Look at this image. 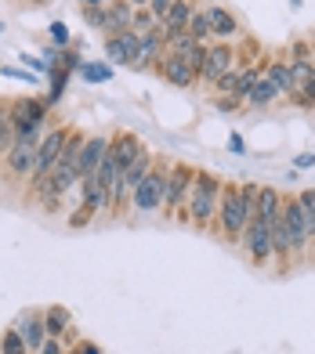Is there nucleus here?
Here are the masks:
<instances>
[{
    "label": "nucleus",
    "mask_w": 315,
    "mask_h": 354,
    "mask_svg": "<svg viewBox=\"0 0 315 354\" xmlns=\"http://www.w3.org/2000/svg\"><path fill=\"white\" fill-rule=\"evenodd\" d=\"M261 73L272 80L276 91L282 94V98H290V94L297 91V87H294V76H290V62H279V58H272V62H269V66H264Z\"/></svg>",
    "instance_id": "nucleus-22"
},
{
    "label": "nucleus",
    "mask_w": 315,
    "mask_h": 354,
    "mask_svg": "<svg viewBox=\"0 0 315 354\" xmlns=\"http://www.w3.org/2000/svg\"><path fill=\"white\" fill-rule=\"evenodd\" d=\"M156 69H160V76L174 87H196L199 84V73L188 66V62H181L178 55H163L160 62H156Z\"/></svg>",
    "instance_id": "nucleus-13"
},
{
    "label": "nucleus",
    "mask_w": 315,
    "mask_h": 354,
    "mask_svg": "<svg viewBox=\"0 0 315 354\" xmlns=\"http://www.w3.org/2000/svg\"><path fill=\"white\" fill-rule=\"evenodd\" d=\"M170 4H174V0H149V11L156 15V19H163V15H167V8Z\"/></svg>",
    "instance_id": "nucleus-32"
},
{
    "label": "nucleus",
    "mask_w": 315,
    "mask_h": 354,
    "mask_svg": "<svg viewBox=\"0 0 315 354\" xmlns=\"http://www.w3.org/2000/svg\"><path fill=\"white\" fill-rule=\"evenodd\" d=\"M69 329V311L58 308V304H51V308L44 311V333L55 336V340H62V333Z\"/></svg>",
    "instance_id": "nucleus-23"
},
{
    "label": "nucleus",
    "mask_w": 315,
    "mask_h": 354,
    "mask_svg": "<svg viewBox=\"0 0 315 354\" xmlns=\"http://www.w3.org/2000/svg\"><path fill=\"white\" fill-rule=\"evenodd\" d=\"M15 333L22 336V344L29 351H40V344L47 340V333H44V315H26L15 322Z\"/></svg>",
    "instance_id": "nucleus-18"
},
{
    "label": "nucleus",
    "mask_w": 315,
    "mask_h": 354,
    "mask_svg": "<svg viewBox=\"0 0 315 354\" xmlns=\"http://www.w3.org/2000/svg\"><path fill=\"white\" fill-rule=\"evenodd\" d=\"M73 354H102V347H98V344H91V340H80Z\"/></svg>",
    "instance_id": "nucleus-34"
},
{
    "label": "nucleus",
    "mask_w": 315,
    "mask_h": 354,
    "mask_svg": "<svg viewBox=\"0 0 315 354\" xmlns=\"http://www.w3.org/2000/svg\"><path fill=\"white\" fill-rule=\"evenodd\" d=\"M217 232H222L228 243H240L243 232H246V224H250V210H246V203L240 196V185L228 181L222 185V203H217Z\"/></svg>",
    "instance_id": "nucleus-2"
},
{
    "label": "nucleus",
    "mask_w": 315,
    "mask_h": 354,
    "mask_svg": "<svg viewBox=\"0 0 315 354\" xmlns=\"http://www.w3.org/2000/svg\"><path fill=\"white\" fill-rule=\"evenodd\" d=\"M301 94H305V98H308V105L315 109V76H312V80H308V84L301 87Z\"/></svg>",
    "instance_id": "nucleus-35"
},
{
    "label": "nucleus",
    "mask_w": 315,
    "mask_h": 354,
    "mask_svg": "<svg viewBox=\"0 0 315 354\" xmlns=\"http://www.w3.org/2000/svg\"><path fill=\"white\" fill-rule=\"evenodd\" d=\"M26 4H33V8H44V4H51V0H26Z\"/></svg>",
    "instance_id": "nucleus-39"
},
{
    "label": "nucleus",
    "mask_w": 315,
    "mask_h": 354,
    "mask_svg": "<svg viewBox=\"0 0 315 354\" xmlns=\"http://www.w3.org/2000/svg\"><path fill=\"white\" fill-rule=\"evenodd\" d=\"M29 347L22 344V336L19 333H15V326L4 333V336H0V354H26Z\"/></svg>",
    "instance_id": "nucleus-28"
},
{
    "label": "nucleus",
    "mask_w": 315,
    "mask_h": 354,
    "mask_svg": "<svg viewBox=\"0 0 315 354\" xmlns=\"http://www.w3.org/2000/svg\"><path fill=\"white\" fill-rule=\"evenodd\" d=\"M76 4H84V8H102L105 0H76Z\"/></svg>",
    "instance_id": "nucleus-37"
},
{
    "label": "nucleus",
    "mask_w": 315,
    "mask_h": 354,
    "mask_svg": "<svg viewBox=\"0 0 315 354\" xmlns=\"http://www.w3.org/2000/svg\"><path fill=\"white\" fill-rule=\"evenodd\" d=\"M228 149H232V152H246V149H243V138H240V134H232V138H228Z\"/></svg>",
    "instance_id": "nucleus-36"
},
{
    "label": "nucleus",
    "mask_w": 315,
    "mask_h": 354,
    "mask_svg": "<svg viewBox=\"0 0 315 354\" xmlns=\"http://www.w3.org/2000/svg\"><path fill=\"white\" fill-rule=\"evenodd\" d=\"M8 120H11V127H15V134L40 131L44 120H47V102H40V98H19V102L11 105Z\"/></svg>",
    "instance_id": "nucleus-8"
},
{
    "label": "nucleus",
    "mask_w": 315,
    "mask_h": 354,
    "mask_svg": "<svg viewBox=\"0 0 315 354\" xmlns=\"http://www.w3.org/2000/svg\"><path fill=\"white\" fill-rule=\"evenodd\" d=\"M261 76V66H240L235 69V87H232V98H240V102H246V94H250V87H254V80Z\"/></svg>",
    "instance_id": "nucleus-24"
},
{
    "label": "nucleus",
    "mask_w": 315,
    "mask_h": 354,
    "mask_svg": "<svg viewBox=\"0 0 315 354\" xmlns=\"http://www.w3.org/2000/svg\"><path fill=\"white\" fill-rule=\"evenodd\" d=\"M40 354H66V347H62V340H55V336H47L40 344Z\"/></svg>",
    "instance_id": "nucleus-31"
},
{
    "label": "nucleus",
    "mask_w": 315,
    "mask_h": 354,
    "mask_svg": "<svg viewBox=\"0 0 315 354\" xmlns=\"http://www.w3.org/2000/svg\"><path fill=\"white\" fill-rule=\"evenodd\" d=\"M141 152H145V145H141V138L131 134V131H123V134H116V138H109V156H113V163H116L120 174L127 170Z\"/></svg>",
    "instance_id": "nucleus-12"
},
{
    "label": "nucleus",
    "mask_w": 315,
    "mask_h": 354,
    "mask_svg": "<svg viewBox=\"0 0 315 354\" xmlns=\"http://www.w3.org/2000/svg\"><path fill=\"white\" fill-rule=\"evenodd\" d=\"M131 19H134V8L127 4V0H113V4H105V26H102V33L116 37V33H123V29H131Z\"/></svg>",
    "instance_id": "nucleus-16"
},
{
    "label": "nucleus",
    "mask_w": 315,
    "mask_h": 354,
    "mask_svg": "<svg viewBox=\"0 0 315 354\" xmlns=\"http://www.w3.org/2000/svg\"><path fill=\"white\" fill-rule=\"evenodd\" d=\"M279 98H282V94L276 91V84L261 73V76L254 80V87H250V94H246L243 105H250V109H269V105H276Z\"/></svg>",
    "instance_id": "nucleus-19"
},
{
    "label": "nucleus",
    "mask_w": 315,
    "mask_h": 354,
    "mask_svg": "<svg viewBox=\"0 0 315 354\" xmlns=\"http://www.w3.org/2000/svg\"><path fill=\"white\" fill-rule=\"evenodd\" d=\"M105 152H109V138H102V134L87 138L84 149H80V177H87V174L98 170V163L105 159Z\"/></svg>",
    "instance_id": "nucleus-17"
},
{
    "label": "nucleus",
    "mask_w": 315,
    "mask_h": 354,
    "mask_svg": "<svg viewBox=\"0 0 315 354\" xmlns=\"http://www.w3.org/2000/svg\"><path fill=\"white\" fill-rule=\"evenodd\" d=\"M222 177L217 174H207V170H196V181H192V192L185 199V217L196 224V228H210L217 221V203H222Z\"/></svg>",
    "instance_id": "nucleus-1"
},
{
    "label": "nucleus",
    "mask_w": 315,
    "mask_h": 354,
    "mask_svg": "<svg viewBox=\"0 0 315 354\" xmlns=\"http://www.w3.org/2000/svg\"><path fill=\"white\" fill-rule=\"evenodd\" d=\"M240 246L246 250L250 264H258V268L272 264V224L261 221V217H250L246 232H243V239H240Z\"/></svg>",
    "instance_id": "nucleus-5"
},
{
    "label": "nucleus",
    "mask_w": 315,
    "mask_h": 354,
    "mask_svg": "<svg viewBox=\"0 0 315 354\" xmlns=\"http://www.w3.org/2000/svg\"><path fill=\"white\" fill-rule=\"evenodd\" d=\"M131 29H134V33H152V29H160V19H156V15H152L149 8H134Z\"/></svg>",
    "instance_id": "nucleus-27"
},
{
    "label": "nucleus",
    "mask_w": 315,
    "mask_h": 354,
    "mask_svg": "<svg viewBox=\"0 0 315 354\" xmlns=\"http://www.w3.org/2000/svg\"><path fill=\"white\" fill-rule=\"evenodd\" d=\"M207 19H210V37L225 40V44L240 37V19H235L232 11H225L222 4H210L207 8Z\"/></svg>",
    "instance_id": "nucleus-14"
},
{
    "label": "nucleus",
    "mask_w": 315,
    "mask_h": 354,
    "mask_svg": "<svg viewBox=\"0 0 315 354\" xmlns=\"http://www.w3.org/2000/svg\"><path fill=\"white\" fill-rule=\"evenodd\" d=\"M0 152H4V149H0Z\"/></svg>",
    "instance_id": "nucleus-40"
},
{
    "label": "nucleus",
    "mask_w": 315,
    "mask_h": 354,
    "mask_svg": "<svg viewBox=\"0 0 315 354\" xmlns=\"http://www.w3.org/2000/svg\"><path fill=\"white\" fill-rule=\"evenodd\" d=\"M69 134H73L69 127H58V131H51V134L37 145V174H33V181H37V177H44L47 170L58 163V156H62V149H66Z\"/></svg>",
    "instance_id": "nucleus-11"
},
{
    "label": "nucleus",
    "mask_w": 315,
    "mask_h": 354,
    "mask_svg": "<svg viewBox=\"0 0 315 354\" xmlns=\"http://www.w3.org/2000/svg\"><path fill=\"white\" fill-rule=\"evenodd\" d=\"M185 33L192 37V40H199V44H207V40H210V19H207V11H192V19H188Z\"/></svg>",
    "instance_id": "nucleus-26"
},
{
    "label": "nucleus",
    "mask_w": 315,
    "mask_h": 354,
    "mask_svg": "<svg viewBox=\"0 0 315 354\" xmlns=\"http://www.w3.org/2000/svg\"><path fill=\"white\" fill-rule=\"evenodd\" d=\"M192 181H196V170L188 163H174L167 170V192H163V206L170 210H185V199L192 192Z\"/></svg>",
    "instance_id": "nucleus-7"
},
{
    "label": "nucleus",
    "mask_w": 315,
    "mask_h": 354,
    "mask_svg": "<svg viewBox=\"0 0 315 354\" xmlns=\"http://www.w3.org/2000/svg\"><path fill=\"white\" fill-rule=\"evenodd\" d=\"M80 76L87 84H109L113 80V66L109 62H80Z\"/></svg>",
    "instance_id": "nucleus-25"
},
{
    "label": "nucleus",
    "mask_w": 315,
    "mask_h": 354,
    "mask_svg": "<svg viewBox=\"0 0 315 354\" xmlns=\"http://www.w3.org/2000/svg\"><path fill=\"white\" fill-rule=\"evenodd\" d=\"M131 8H149V0H127Z\"/></svg>",
    "instance_id": "nucleus-38"
},
{
    "label": "nucleus",
    "mask_w": 315,
    "mask_h": 354,
    "mask_svg": "<svg viewBox=\"0 0 315 354\" xmlns=\"http://www.w3.org/2000/svg\"><path fill=\"white\" fill-rule=\"evenodd\" d=\"M80 192H84V210L94 217V214H102L105 206H113V196H109V188H102L98 181H94V174H87V177H80Z\"/></svg>",
    "instance_id": "nucleus-15"
},
{
    "label": "nucleus",
    "mask_w": 315,
    "mask_h": 354,
    "mask_svg": "<svg viewBox=\"0 0 315 354\" xmlns=\"http://www.w3.org/2000/svg\"><path fill=\"white\" fill-rule=\"evenodd\" d=\"M192 4L188 0H174V4L167 8V15L160 19V26H163V33H181V29L188 26V19H192Z\"/></svg>",
    "instance_id": "nucleus-21"
},
{
    "label": "nucleus",
    "mask_w": 315,
    "mask_h": 354,
    "mask_svg": "<svg viewBox=\"0 0 315 354\" xmlns=\"http://www.w3.org/2000/svg\"><path fill=\"white\" fill-rule=\"evenodd\" d=\"M138 47H141V37L134 29H123L116 37H105V58L116 62V66H138Z\"/></svg>",
    "instance_id": "nucleus-10"
},
{
    "label": "nucleus",
    "mask_w": 315,
    "mask_h": 354,
    "mask_svg": "<svg viewBox=\"0 0 315 354\" xmlns=\"http://www.w3.org/2000/svg\"><path fill=\"white\" fill-rule=\"evenodd\" d=\"M167 163H152V170L145 174V181H141L134 192H131V206L141 214H156L163 206V192H167Z\"/></svg>",
    "instance_id": "nucleus-4"
},
{
    "label": "nucleus",
    "mask_w": 315,
    "mask_h": 354,
    "mask_svg": "<svg viewBox=\"0 0 315 354\" xmlns=\"http://www.w3.org/2000/svg\"><path fill=\"white\" fill-rule=\"evenodd\" d=\"M279 221H282V228H287V235H290L294 261L308 257V250L315 246V239H312V232H308V221H305V210H301V203H297V196H282Z\"/></svg>",
    "instance_id": "nucleus-3"
},
{
    "label": "nucleus",
    "mask_w": 315,
    "mask_h": 354,
    "mask_svg": "<svg viewBox=\"0 0 315 354\" xmlns=\"http://www.w3.org/2000/svg\"><path fill=\"white\" fill-rule=\"evenodd\" d=\"M240 105H243V102H240V98H228V94H222V98H217V109H222V112H235Z\"/></svg>",
    "instance_id": "nucleus-33"
},
{
    "label": "nucleus",
    "mask_w": 315,
    "mask_h": 354,
    "mask_svg": "<svg viewBox=\"0 0 315 354\" xmlns=\"http://www.w3.org/2000/svg\"><path fill=\"white\" fill-rule=\"evenodd\" d=\"M258 188H261V185H240V196H243V203H246L250 217H258Z\"/></svg>",
    "instance_id": "nucleus-30"
},
{
    "label": "nucleus",
    "mask_w": 315,
    "mask_h": 354,
    "mask_svg": "<svg viewBox=\"0 0 315 354\" xmlns=\"http://www.w3.org/2000/svg\"><path fill=\"white\" fill-rule=\"evenodd\" d=\"M47 33H51V47H58V51H66V47H69V29L62 26V22H51Z\"/></svg>",
    "instance_id": "nucleus-29"
},
{
    "label": "nucleus",
    "mask_w": 315,
    "mask_h": 354,
    "mask_svg": "<svg viewBox=\"0 0 315 354\" xmlns=\"http://www.w3.org/2000/svg\"><path fill=\"white\" fill-rule=\"evenodd\" d=\"M240 66V58H235V47L217 40V44H207V58H203V69H199V80H207V84H217L225 73H232Z\"/></svg>",
    "instance_id": "nucleus-6"
},
{
    "label": "nucleus",
    "mask_w": 315,
    "mask_h": 354,
    "mask_svg": "<svg viewBox=\"0 0 315 354\" xmlns=\"http://www.w3.org/2000/svg\"><path fill=\"white\" fill-rule=\"evenodd\" d=\"M4 167H8L11 181H33V174H37V145L15 141L8 149V156H4Z\"/></svg>",
    "instance_id": "nucleus-9"
},
{
    "label": "nucleus",
    "mask_w": 315,
    "mask_h": 354,
    "mask_svg": "<svg viewBox=\"0 0 315 354\" xmlns=\"http://www.w3.org/2000/svg\"><path fill=\"white\" fill-rule=\"evenodd\" d=\"M279 210H282V192L276 185H261L258 188V217L276 224L279 221Z\"/></svg>",
    "instance_id": "nucleus-20"
}]
</instances>
